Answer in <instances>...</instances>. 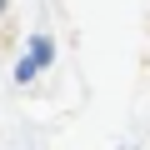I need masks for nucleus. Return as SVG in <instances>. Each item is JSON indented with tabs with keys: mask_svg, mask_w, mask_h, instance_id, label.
<instances>
[{
	"mask_svg": "<svg viewBox=\"0 0 150 150\" xmlns=\"http://www.w3.org/2000/svg\"><path fill=\"white\" fill-rule=\"evenodd\" d=\"M50 55H55V50H50V40H45V35H35V45H30V60H35V65H50Z\"/></svg>",
	"mask_w": 150,
	"mask_h": 150,
	"instance_id": "f257e3e1",
	"label": "nucleus"
},
{
	"mask_svg": "<svg viewBox=\"0 0 150 150\" xmlns=\"http://www.w3.org/2000/svg\"><path fill=\"white\" fill-rule=\"evenodd\" d=\"M35 70H40L35 60H20V65H15V80H30V75H35Z\"/></svg>",
	"mask_w": 150,
	"mask_h": 150,
	"instance_id": "f03ea898",
	"label": "nucleus"
},
{
	"mask_svg": "<svg viewBox=\"0 0 150 150\" xmlns=\"http://www.w3.org/2000/svg\"><path fill=\"white\" fill-rule=\"evenodd\" d=\"M0 10H5V0H0Z\"/></svg>",
	"mask_w": 150,
	"mask_h": 150,
	"instance_id": "7ed1b4c3",
	"label": "nucleus"
}]
</instances>
